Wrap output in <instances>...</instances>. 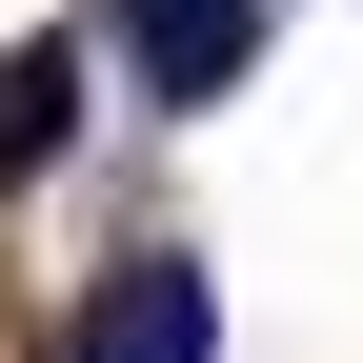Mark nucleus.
Instances as JSON below:
<instances>
[{"label": "nucleus", "mask_w": 363, "mask_h": 363, "mask_svg": "<svg viewBox=\"0 0 363 363\" xmlns=\"http://www.w3.org/2000/svg\"><path fill=\"white\" fill-rule=\"evenodd\" d=\"M202 343H222L202 262H182V242H142V262H121L101 303H81V343H61V363H202Z\"/></svg>", "instance_id": "f257e3e1"}, {"label": "nucleus", "mask_w": 363, "mask_h": 363, "mask_svg": "<svg viewBox=\"0 0 363 363\" xmlns=\"http://www.w3.org/2000/svg\"><path fill=\"white\" fill-rule=\"evenodd\" d=\"M121 40H142V81H162V101H182V121H202V101H222V81H242V61H262V0H121Z\"/></svg>", "instance_id": "f03ea898"}, {"label": "nucleus", "mask_w": 363, "mask_h": 363, "mask_svg": "<svg viewBox=\"0 0 363 363\" xmlns=\"http://www.w3.org/2000/svg\"><path fill=\"white\" fill-rule=\"evenodd\" d=\"M61 142H81V40H21V61H0V202H21Z\"/></svg>", "instance_id": "7ed1b4c3"}]
</instances>
